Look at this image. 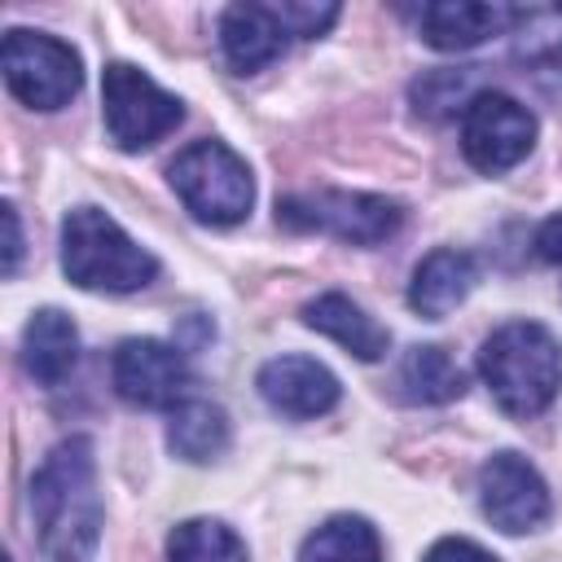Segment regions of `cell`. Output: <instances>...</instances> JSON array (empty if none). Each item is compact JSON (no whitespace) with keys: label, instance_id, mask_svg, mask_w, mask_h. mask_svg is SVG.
<instances>
[{"label":"cell","instance_id":"cell-1","mask_svg":"<svg viewBox=\"0 0 562 562\" xmlns=\"http://www.w3.org/2000/svg\"><path fill=\"white\" fill-rule=\"evenodd\" d=\"M31 518L48 562H88L101 540L97 452L88 435L61 439L31 479Z\"/></svg>","mask_w":562,"mask_h":562},{"label":"cell","instance_id":"cell-2","mask_svg":"<svg viewBox=\"0 0 562 562\" xmlns=\"http://www.w3.org/2000/svg\"><path fill=\"white\" fill-rule=\"evenodd\" d=\"M479 378L509 417H536L562 391V342L540 321H509L483 338Z\"/></svg>","mask_w":562,"mask_h":562},{"label":"cell","instance_id":"cell-3","mask_svg":"<svg viewBox=\"0 0 562 562\" xmlns=\"http://www.w3.org/2000/svg\"><path fill=\"white\" fill-rule=\"evenodd\" d=\"M61 272L79 290L132 294L158 277V259L136 246L101 206H75L61 220Z\"/></svg>","mask_w":562,"mask_h":562},{"label":"cell","instance_id":"cell-4","mask_svg":"<svg viewBox=\"0 0 562 562\" xmlns=\"http://www.w3.org/2000/svg\"><path fill=\"white\" fill-rule=\"evenodd\" d=\"M167 180L176 189V198L189 206L193 220L228 228L241 224L250 215L255 202V176L246 167V158L237 149H228L224 140H193L184 145L171 167Z\"/></svg>","mask_w":562,"mask_h":562},{"label":"cell","instance_id":"cell-5","mask_svg":"<svg viewBox=\"0 0 562 562\" xmlns=\"http://www.w3.org/2000/svg\"><path fill=\"white\" fill-rule=\"evenodd\" d=\"M404 220V206L382 193H351V189H316L290 193L277 202V224L299 233H329L351 246L386 241Z\"/></svg>","mask_w":562,"mask_h":562},{"label":"cell","instance_id":"cell-6","mask_svg":"<svg viewBox=\"0 0 562 562\" xmlns=\"http://www.w3.org/2000/svg\"><path fill=\"white\" fill-rule=\"evenodd\" d=\"M101 114H105L110 140L123 154H140L184 119V105L162 83H154L140 66L110 61L101 75Z\"/></svg>","mask_w":562,"mask_h":562},{"label":"cell","instance_id":"cell-7","mask_svg":"<svg viewBox=\"0 0 562 562\" xmlns=\"http://www.w3.org/2000/svg\"><path fill=\"white\" fill-rule=\"evenodd\" d=\"M0 70H4L9 92L31 110H61L83 83L79 53L66 40L44 35V31H26V26H13L4 35Z\"/></svg>","mask_w":562,"mask_h":562},{"label":"cell","instance_id":"cell-8","mask_svg":"<svg viewBox=\"0 0 562 562\" xmlns=\"http://www.w3.org/2000/svg\"><path fill=\"white\" fill-rule=\"evenodd\" d=\"M536 145V114L496 88H483L461 114V154L474 171L501 176L518 167Z\"/></svg>","mask_w":562,"mask_h":562},{"label":"cell","instance_id":"cell-9","mask_svg":"<svg viewBox=\"0 0 562 562\" xmlns=\"http://www.w3.org/2000/svg\"><path fill=\"white\" fill-rule=\"evenodd\" d=\"M110 382L132 408H176L189 400V360L162 338H123L110 360Z\"/></svg>","mask_w":562,"mask_h":562},{"label":"cell","instance_id":"cell-10","mask_svg":"<svg viewBox=\"0 0 562 562\" xmlns=\"http://www.w3.org/2000/svg\"><path fill=\"white\" fill-rule=\"evenodd\" d=\"M479 505H483L487 522L496 531H505V536L536 531L553 509L549 483L518 452H492L483 461V470H479Z\"/></svg>","mask_w":562,"mask_h":562},{"label":"cell","instance_id":"cell-11","mask_svg":"<svg viewBox=\"0 0 562 562\" xmlns=\"http://www.w3.org/2000/svg\"><path fill=\"white\" fill-rule=\"evenodd\" d=\"M255 386H259V395H263V404L272 413L294 417V422L325 417L338 404V395H342L338 378L321 360H312V356H272L259 369Z\"/></svg>","mask_w":562,"mask_h":562},{"label":"cell","instance_id":"cell-12","mask_svg":"<svg viewBox=\"0 0 562 562\" xmlns=\"http://www.w3.org/2000/svg\"><path fill=\"white\" fill-rule=\"evenodd\" d=\"M290 22L281 4H228L220 13V48L224 61L233 66V75H255L268 61H277L290 44Z\"/></svg>","mask_w":562,"mask_h":562},{"label":"cell","instance_id":"cell-13","mask_svg":"<svg viewBox=\"0 0 562 562\" xmlns=\"http://www.w3.org/2000/svg\"><path fill=\"white\" fill-rule=\"evenodd\" d=\"M527 9L514 4H483V0H435L422 9V40L439 53H465L492 35H505L522 22Z\"/></svg>","mask_w":562,"mask_h":562},{"label":"cell","instance_id":"cell-14","mask_svg":"<svg viewBox=\"0 0 562 562\" xmlns=\"http://www.w3.org/2000/svg\"><path fill=\"white\" fill-rule=\"evenodd\" d=\"M479 281V263L474 255L457 250V246H439L430 250L417 268H413V281H408V307L426 321H443Z\"/></svg>","mask_w":562,"mask_h":562},{"label":"cell","instance_id":"cell-15","mask_svg":"<svg viewBox=\"0 0 562 562\" xmlns=\"http://www.w3.org/2000/svg\"><path fill=\"white\" fill-rule=\"evenodd\" d=\"M303 325L316 329V334H325V338H334L347 356H356V360H364V364L382 360L386 347H391V334H386L356 299H347V294H338V290L316 294L312 303H303Z\"/></svg>","mask_w":562,"mask_h":562},{"label":"cell","instance_id":"cell-16","mask_svg":"<svg viewBox=\"0 0 562 562\" xmlns=\"http://www.w3.org/2000/svg\"><path fill=\"white\" fill-rule=\"evenodd\" d=\"M79 360V329L61 307L31 312L22 329V364L40 386H57Z\"/></svg>","mask_w":562,"mask_h":562},{"label":"cell","instance_id":"cell-17","mask_svg":"<svg viewBox=\"0 0 562 562\" xmlns=\"http://www.w3.org/2000/svg\"><path fill=\"white\" fill-rule=\"evenodd\" d=\"M233 439V426H228V413L211 400H184L171 408V422H167V448L180 457V461H215Z\"/></svg>","mask_w":562,"mask_h":562},{"label":"cell","instance_id":"cell-18","mask_svg":"<svg viewBox=\"0 0 562 562\" xmlns=\"http://www.w3.org/2000/svg\"><path fill=\"white\" fill-rule=\"evenodd\" d=\"M400 395L408 404H452L465 395V369L435 342L408 347L400 360Z\"/></svg>","mask_w":562,"mask_h":562},{"label":"cell","instance_id":"cell-19","mask_svg":"<svg viewBox=\"0 0 562 562\" xmlns=\"http://www.w3.org/2000/svg\"><path fill=\"white\" fill-rule=\"evenodd\" d=\"M299 562H382L378 527L360 514H334L303 540Z\"/></svg>","mask_w":562,"mask_h":562},{"label":"cell","instance_id":"cell-20","mask_svg":"<svg viewBox=\"0 0 562 562\" xmlns=\"http://www.w3.org/2000/svg\"><path fill=\"white\" fill-rule=\"evenodd\" d=\"M167 562H246V544L220 518H184L167 536Z\"/></svg>","mask_w":562,"mask_h":562},{"label":"cell","instance_id":"cell-21","mask_svg":"<svg viewBox=\"0 0 562 562\" xmlns=\"http://www.w3.org/2000/svg\"><path fill=\"white\" fill-rule=\"evenodd\" d=\"M479 70H483V66L426 70V75L413 83V105H417V114H430V119H452L457 110L465 114V105L483 92V88H479Z\"/></svg>","mask_w":562,"mask_h":562},{"label":"cell","instance_id":"cell-22","mask_svg":"<svg viewBox=\"0 0 562 562\" xmlns=\"http://www.w3.org/2000/svg\"><path fill=\"white\" fill-rule=\"evenodd\" d=\"M422 562H501V558L487 553L483 544L465 540V536H443V540H435V544L426 549Z\"/></svg>","mask_w":562,"mask_h":562},{"label":"cell","instance_id":"cell-23","mask_svg":"<svg viewBox=\"0 0 562 562\" xmlns=\"http://www.w3.org/2000/svg\"><path fill=\"white\" fill-rule=\"evenodd\" d=\"M536 255L562 272V211L549 215V220L536 228Z\"/></svg>","mask_w":562,"mask_h":562},{"label":"cell","instance_id":"cell-24","mask_svg":"<svg viewBox=\"0 0 562 562\" xmlns=\"http://www.w3.org/2000/svg\"><path fill=\"white\" fill-rule=\"evenodd\" d=\"M0 215H4V277H13V272H18V259H22V224H18V206L4 202Z\"/></svg>","mask_w":562,"mask_h":562},{"label":"cell","instance_id":"cell-25","mask_svg":"<svg viewBox=\"0 0 562 562\" xmlns=\"http://www.w3.org/2000/svg\"><path fill=\"white\" fill-rule=\"evenodd\" d=\"M4 562H9V558H4Z\"/></svg>","mask_w":562,"mask_h":562}]
</instances>
